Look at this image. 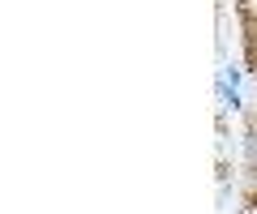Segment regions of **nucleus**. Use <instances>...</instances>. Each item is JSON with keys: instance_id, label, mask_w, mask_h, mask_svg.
I'll return each mask as SVG.
<instances>
[{"instance_id": "2", "label": "nucleus", "mask_w": 257, "mask_h": 214, "mask_svg": "<svg viewBox=\"0 0 257 214\" xmlns=\"http://www.w3.org/2000/svg\"><path fill=\"white\" fill-rule=\"evenodd\" d=\"M236 9V30H240V60L248 77L257 82V0H231Z\"/></svg>"}, {"instance_id": "1", "label": "nucleus", "mask_w": 257, "mask_h": 214, "mask_svg": "<svg viewBox=\"0 0 257 214\" xmlns=\"http://www.w3.org/2000/svg\"><path fill=\"white\" fill-rule=\"evenodd\" d=\"M236 214H257V112H248L244 171H240V188H236Z\"/></svg>"}]
</instances>
